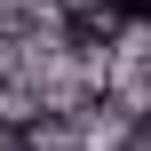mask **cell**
<instances>
[{
	"label": "cell",
	"mask_w": 151,
	"mask_h": 151,
	"mask_svg": "<svg viewBox=\"0 0 151 151\" xmlns=\"http://www.w3.org/2000/svg\"><path fill=\"white\" fill-rule=\"evenodd\" d=\"M104 16H119V24H151V0H104Z\"/></svg>",
	"instance_id": "1"
}]
</instances>
